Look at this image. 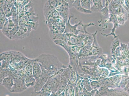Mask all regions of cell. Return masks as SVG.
Returning a JSON list of instances; mask_svg holds the SVG:
<instances>
[{
  "instance_id": "cell-1",
  "label": "cell",
  "mask_w": 129,
  "mask_h": 96,
  "mask_svg": "<svg viewBox=\"0 0 129 96\" xmlns=\"http://www.w3.org/2000/svg\"><path fill=\"white\" fill-rule=\"evenodd\" d=\"M36 61L40 65L49 71L51 75L55 74L62 69L67 66L61 63L57 57L54 55L43 54L35 58Z\"/></svg>"
},
{
  "instance_id": "cell-2",
  "label": "cell",
  "mask_w": 129,
  "mask_h": 96,
  "mask_svg": "<svg viewBox=\"0 0 129 96\" xmlns=\"http://www.w3.org/2000/svg\"><path fill=\"white\" fill-rule=\"evenodd\" d=\"M19 17L14 19H8L2 30V33L10 40H12L19 29Z\"/></svg>"
},
{
  "instance_id": "cell-3",
  "label": "cell",
  "mask_w": 129,
  "mask_h": 96,
  "mask_svg": "<svg viewBox=\"0 0 129 96\" xmlns=\"http://www.w3.org/2000/svg\"><path fill=\"white\" fill-rule=\"evenodd\" d=\"M63 69H61L55 74L51 75L41 91H48L51 92V93H56L60 86L61 83L60 75Z\"/></svg>"
},
{
  "instance_id": "cell-4",
  "label": "cell",
  "mask_w": 129,
  "mask_h": 96,
  "mask_svg": "<svg viewBox=\"0 0 129 96\" xmlns=\"http://www.w3.org/2000/svg\"><path fill=\"white\" fill-rule=\"evenodd\" d=\"M14 85L11 92L20 93L26 90L27 88L25 85V78L21 76L19 73L13 77Z\"/></svg>"
},
{
  "instance_id": "cell-5",
  "label": "cell",
  "mask_w": 129,
  "mask_h": 96,
  "mask_svg": "<svg viewBox=\"0 0 129 96\" xmlns=\"http://www.w3.org/2000/svg\"><path fill=\"white\" fill-rule=\"evenodd\" d=\"M73 17V16H69L68 20L66 24L65 30L64 33L72 34L76 36H78L80 33L85 34L84 31L77 29L78 27L82 23L81 21L78 23H76L74 25H72L70 24V19Z\"/></svg>"
},
{
  "instance_id": "cell-6",
  "label": "cell",
  "mask_w": 129,
  "mask_h": 96,
  "mask_svg": "<svg viewBox=\"0 0 129 96\" xmlns=\"http://www.w3.org/2000/svg\"><path fill=\"white\" fill-rule=\"evenodd\" d=\"M55 9L52 6L50 3V1L46 2L43 8V13L45 18V23L51 16H52L53 13Z\"/></svg>"
},
{
  "instance_id": "cell-7",
  "label": "cell",
  "mask_w": 129,
  "mask_h": 96,
  "mask_svg": "<svg viewBox=\"0 0 129 96\" xmlns=\"http://www.w3.org/2000/svg\"><path fill=\"white\" fill-rule=\"evenodd\" d=\"M50 77L49 76L41 75L40 77L38 80L36 81V83L34 86L35 91L38 92L41 91L44 85Z\"/></svg>"
},
{
  "instance_id": "cell-8",
  "label": "cell",
  "mask_w": 129,
  "mask_h": 96,
  "mask_svg": "<svg viewBox=\"0 0 129 96\" xmlns=\"http://www.w3.org/2000/svg\"><path fill=\"white\" fill-rule=\"evenodd\" d=\"M110 19L109 20V21H108V23H109V22H112L114 24L113 28L112 29V30H111V33L109 34L106 35H104V36H105L106 37H107V36L111 35H113L114 37V38L113 39H115V38H118V36H116V35L114 33V32L116 28L118 27V25H119V22H118V19H117V17L116 16L112 14H110Z\"/></svg>"
},
{
  "instance_id": "cell-9",
  "label": "cell",
  "mask_w": 129,
  "mask_h": 96,
  "mask_svg": "<svg viewBox=\"0 0 129 96\" xmlns=\"http://www.w3.org/2000/svg\"><path fill=\"white\" fill-rule=\"evenodd\" d=\"M33 77L36 81L39 79L42 74V69L39 63L35 61L33 66Z\"/></svg>"
},
{
  "instance_id": "cell-10",
  "label": "cell",
  "mask_w": 129,
  "mask_h": 96,
  "mask_svg": "<svg viewBox=\"0 0 129 96\" xmlns=\"http://www.w3.org/2000/svg\"><path fill=\"white\" fill-rule=\"evenodd\" d=\"M1 84L4 86L8 90L11 92L14 85L13 78L11 76L5 78Z\"/></svg>"
},
{
  "instance_id": "cell-11",
  "label": "cell",
  "mask_w": 129,
  "mask_h": 96,
  "mask_svg": "<svg viewBox=\"0 0 129 96\" xmlns=\"http://www.w3.org/2000/svg\"><path fill=\"white\" fill-rule=\"evenodd\" d=\"M93 5L91 7V11L92 12H101L103 7L102 1H92Z\"/></svg>"
},
{
  "instance_id": "cell-12",
  "label": "cell",
  "mask_w": 129,
  "mask_h": 96,
  "mask_svg": "<svg viewBox=\"0 0 129 96\" xmlns=\"http://www.w3.org/2000/svg\"><path fill=\"white\" fill-rule=\"evenodd\" d=\"M72 7H74L77 11L79 12L83 13L89 14L92 13V12L90 10H86L82 7L81 4V1H79V0L75 1L72 4Z\"/></svg>"
},
{
  "instance_id": "cell-13",
  "label": "cell",
  "mask_w": 129,
  "mask_h": 96,
  "mask_svg": "<svg viewBox=\"0 0 129 96\" xmlns=\"http://www.w3.org/2000/svg\"><path fill=\"white\" fill-rule=\"evenodd\" d=\"M4 1H1V28L0 29L1 30L3 28V26L5 24L6 22L8 20V19L7 18L6 16L4 10L3 9V3H4Z\"/></svg>"
},
{
  "instance_id": "cell-14",
  "label": "cell",
  "mask_w": 129,
  "mask_h": 96,
  "mask_svg": "<svg viewBox=\"0 0 129 96\" xmlns=\"http://www.w3.org/2000/svg\"><path fill=\"white\" fill-rule=\"evenodd\" d=\"M34 62L29 64L25 67L24 74V78L33 77V66Z\"/></svg>"
},
{
  "instance_id": "cell-15",
  "label": "cell",
  "mask_w": 129,
  "mask_h": 96,
  "mask_svg": "<svg viewBox=\"0 0 129 96\" xmlns=\"http://www.w3.org/2000/svg\"><path fill=\"white\" fill-rule=\"evenodd\" d=\"M10 76V72L9 69H3L1 68V75H0V83H2L3 80Z\"/></svg>"
},
{
  "instance_id": "cell-16",
  "label": "cell",
  "mask_w": 129,
  "mask_h": 96,
  "mask_svg": "<svg viewBox=\"0 0 129 96\" xmlns=\"http://www.w3.org/2000/svg\"><path fill=\"white\" fill-rule=\"evenodd\" d=\"M25 83L27 88L34 87L36 84V80L33 77L25 78Z\"/></svg>"
},
{
  "instance_id": "cell-17",
  "label": "cell",
  "mask_w": 129,
  "mask_h": 96,
  "mask_svg": "<svg viewBox=\"0 0 129 96\" xmlns=\"http://www.w3.org/2000/svg\"><path fill=\"white\" fill-rule=\"evenodd\" d=\"M51 93V92L47 91H41L38 92L34 91L31 92L30 96H50Z\"/></svg>"
},
{
  "instance_id": "cell-18",
  "label": "cell",
  "mask_w": 129,
  "mask_h": 96,
  "mask_svg": "<svg viewBox=\"0 0 129 96\" xmlns=\"http://www.w3.org/2000/svg\"><path fill=\"white\" fill-rule=\"evenodd\" d=\"M91 1H81V4L82 7L84 9L90 10L91 8Z\"/></svg>"
},
{
  "instance_id": "cell-19",
  "label": "cell",
  "mask_w": 129,
  "mask_h": 96,
  "mask_svg": "<svg viewBox=\"0 0 129 96\" xmlns=\"http://www.w3.org/2000/svg\"><path fill=\"white\" fill-rule=\"evenodd\" d=\"M119 42L118 38H116L115 40L113 41L111 46V50L112 52V55L114 54L115 51L117 49V47L119 46Z\"/></svg>"
}]
</instances>
